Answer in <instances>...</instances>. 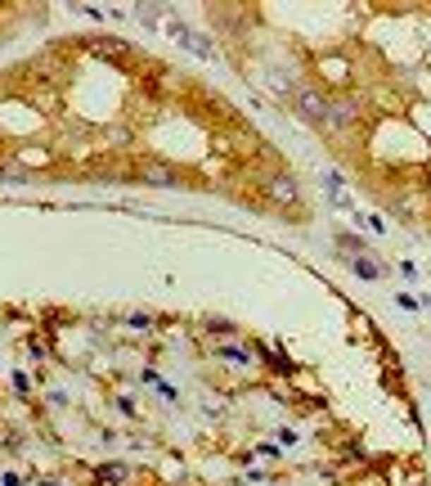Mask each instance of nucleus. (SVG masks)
<instances>
[{
  "label": "nucleus",
  "mask_w": 431,
  "mask_h": 486,
  "mask_svg": "<svg viewBox=\"0 0 431 486\" xmlns=\"http://www.w3.org/2000/svg\"><path fill=\"white\" fill-rule=\"evenodd\" d=\"M126 324H130V329H153V320H149V315H130Z\"/></svg>",
  "instance_id": "14"
},
{
  "label": "nucleus",
  "mask_w": 431,
  "mask_h": 486,
  "mask_svg": "<svg viewBox=\"0 0 431 486\" xmlns=\"http://www.w3.org/2000/svg\"><path fill=\"white\" fill-rule=\"evenodd\" d=\"M391 212H396L400 221H413V198H396V203H391Z\"/></svg>",
  "instance_id": "12"
},
{
  "label": "nucleus",
  "mask_w": 431,
  "mask_h": 486,
  "mask_svg": "<svg viewBox=\"0 0 431 486\" xmlns=\"http://www.w3.org/2000/svg\"><path fill=\"white\" fill-rule=\"evenodd\" d=\"M292 108L310 122V126H328V100H324V90H315V86H301L297 95H292Z\"/></svg>",
  "instance_id": "1"
},
{
  "label": "nucleus",
  "mask_w": 431,
  "mask_h": 486,
  "mask_svg": "<svg viewBox=\"0 0 431 486\" xmlns=\"http://www.w3.org/2000/svg\"><path fill=\"white\" fill-rule=\"evenodd\" d=\"M166 32L176 36L180 45H189V50L198 54V59H216V45L207 41V36H198V32H189V28H184V23H166Z\"/></svg>",
  "instance_id": "5"
},
{
  "label": "nucleus",
  "mask_w": 431,
  "mask_h": 486,
  "mask_svg": "<svg viewBox=\"0 0 431 486\" xmlns=\"http://www.w3.org/2000/svg\"><path fill=\"white\" fill-rule=\"evenodd\" d=\"M0 180H14V185H23V180H32L28 167H18V162H0Z\"/></svg>",
  "instance_id": "9"
},
{
  "label": "nucleus",
  "mask_w": 431,
  "mask_h": 486,
  "mask_svg": "<svg viewBox=\"0 0 431 486\" xmlns=\"http://www.w3.org/2000/svg\"><path fill=\"white\" fill-rule=\"evenodd\" d=\"M341 243V252H351V257H364V239H355V235H337Z\"/></svg>",
  "instance_id": "10"
},
{
  "label": "nucleus",
  "mask_w": 431,
  "mask_h": 486,
  "mask_svg": "<svg viewBox=\"0 0 431 486\" xmlns=\"http://www.w3.org/2000/svg\"><path fill=\"white\" fill-rule=\"evenodd\" d=\"M355 117H360V100H355V95H341V100H328V126H332V131H346Z\"/></svg>",
  "instance_id": "4"
},
{
  "label": "nucleus",
  "mask_w": 431,
  "mask_h": 486,
  "mask_svg": "<svg viewBox=\"0 0 431 486\" xmlns=\"http://www.w3.org/2000/svg\"><path fill=\"white\" fill-rule=\"evenodd\" d=\"M216 356H225L233 364H252V356H248V351H238V347H216Z\"/></svg>",
  "instance_id": "11"
},
{
  "label": "nucleus",
  "mask_w": 431,
  "mask_h": 486,
  "mask_svg": "<svg viewBox=\"0 0 431 486\" xmlns=\"http://www.w3.org/2000/svg\"><path fill=\"white\" fill-rule=\"evenodd\" d=\"M351 266H355V275H360V279H382V275H387L373 257H368V252H364V257H351Z\"/></svg>",
  "instance_id": "8"
},
{
  "label": "nucleus",
  "mask_w": 431,
  "mask_h": 486,
  "mask_svg": "<svg viewBox=\"0 0 431 486\" xmlns=\"http://www.w3.org/2000/svg\"><path fill=\"white\" fill-rule=\"evenodd\" d=\"M265 194H269V203H283V208L301 203V185H297V176H288V172L265 176Z\"/></svg>",
  "instance_id": "2"
},
{
  "label": "nucleus",
  "mask_w": 431,
  "mask_h": 486,
  "mask_svg": "<svg viewBox=\"0 0 431 486\" xmlns=\"http://www.w3.org/2000/svg\"><path fill=\"white\" fill-rule=\"evenodd\" d=\"M99 482H104V486H126V482H130V468H126V464H104V468H99Z\"/></svg>",
  "instance_id": "7"
},
{
  "label": "nucleus",
  "mask_w": 431,
  "mask_h": 486,
  "mask_svg": "<svg viewBox=\"0 0 431 486\" xmlns=\"http://www.w3.org/2000/svg\"><path fill=\"white\" fill-rule=\"evenodd\" d=\"M135 176H140L144 185H157V189H176V185H184V176H180L171 162H144Z\"/></svg>",
  "instance_id": "3"
},
{
  "label": "nucleus",
  "mask_w": 431,
  "mask_h": 486,
  "mask_svg": "<svg viewBox=\"0 0 431 486\" xmlns=\"http://www.w3.org/2000/svg\"><path fill=\"white\" fill-rule=\"evenodd\" d=\"M207 333H212V338H229L233 324H229V320H207Z\"/></svg>",
  "instance_id": "13"
},
{
  "label": "nucleus",
  "mask_w": 431,
  "mask_h": 486,
  "mask_svg": "<svg viewBox=\"0 0 431 486\" xmlns=\"http://www.w3.org/2000/svg\"><path fill=\"white\" fill-rule=\"evenodd\" d=\"M85 50L95 59H130V45L117 41V36H85Z\"/></svg>",
  "instance_id": "6"
}]
</instances>
